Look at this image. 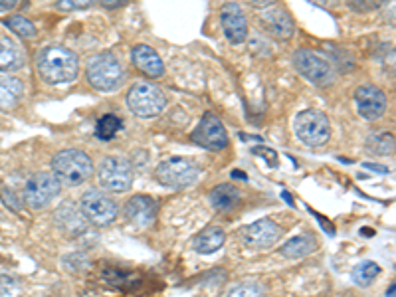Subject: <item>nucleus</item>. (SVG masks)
<instances>
[{
	"label": "nucleus",
	"instance_id": "c9c22d12",
	"mask_svg": "<svg viewBox=\"0 0 396 297\" xmlns=\"http://www.w3.org/2000/svg\"><path fill=\"white\" fill-rule=\"evenodd\" d=\"M365 167L372 168V170H379V172H388L384 167H377V165H371V163H365Z\"/></svg>",
	"mask_w": 396,
	"mask_h": 297
},
{
	"label": "nucleus",
	"instance_id": "7c9ffc66",
	"mask_svg": "<svg viewBox=\"0 0 396 297\" xmlns=\"http://www.w3.org/2000/svg\"><path fill=\"white\" fill-rule=\"evenodd\" d=\"M16 287H18V285H16V282H14L13 278L0 273V297L13 296L14 291H16Z\"/></svg>",
	"mask_w": 396,
	"mask_h": 297
},
{
	"label": "nucleus",
	"instance_id": "bb28decb",
	"mask_svg": "<svg viewBox=\"0 0 396 297\" xmlns=\"http://www.w3.org/2000/svg\"><path fill=\"white\" fill-rule=\"evenodd\" d=\"M6 26L13 30L16 36H20V38H34L36 36V28L34 24L24 18V16H13V18H8L6 20Z\"/></svg>",
	"mask_w": 396,
	"mask_h": 297
},
{
	"label": "nucleus",
	"instance_id": "f03ea898",
	"mask_svg": "<svg viewBox=\"0 0 396 297\" xmlns=\"http://www.w3.org/2000/svg\"><path fill=\"white\" fill-rule=\"evenodd\" d=\"M54 177L70 186H79L93 175V163L84 151L64 149L52 159Z\"/></svg>",
	"mask_w": 396,
	"mask_h": 297
},
{
	"label": "nucleus",
	"instance_id": "4c0bfd02",
	"mask_svg": "<svg viewBox=\"0 0 396 297\" xmlns=\"http://www.w3.org/2000/svg\"><path fill=\"white\" fill-rule=\"evenodd\" d=\"M84 297H97V296H95V294H86Z\"/></svg>",
	"mask_w": 396,
	"mask_h": 297
},
{
	"label": "nucleus",
	"instance_id": "473e14b6",
	"mask_svg": "<svg viewBox=\"0 0 396 297\" xmlns=\"http://www.w3.org/2000/svg\"><path fill=\"white\" fill-rule=\"evenodd\" d=\"M102 2V6L105 8H121V6H125L129 0H100Z\"/></svg>",
	"mask_w": 396,
	"mask_h": 297
},
{
	"label": "nucleus",
	"instance_id": "4468645a",
	"mask_svg": "<svg viewBox=\"0 0 396 297\" xmlns=\"http://www.w3.org/2000/svg\"><path fill=\"white\" fill-rule=\"evenodd\" d=\"M281 230L280 226L269 218H262L246 226L242 232V238L246 246L250 248H271L280 240Z\"/></svg>",
	"mask_w": 396,
	"mask_h": 297
},
{
	"label": "nucleus",
	"instance_id": "423d86ee",
	"mask_svg": "<svg viewBox=\"0 0 396 297\" xmlns=\"http://www.w3.org/2000/svg\"><path fill=\"white\" fill-rule=\"evenodd\" d=\"M97 181L109 193H125L133 184V168L123 156H105L97 168Z\"/></svg>",
	"mask_w": 396,
	"mask_h": 297
},
{
	"label": "nucleus",
	"instance_id": "5701e85b",
	"mask_svg": "<svg viewBox=\"0 0 396 297\" xmlns=\"http://www.w3.org/2000/svg\"><path fill=\"white\" fill-rule=\"evenodd\" d=\"M56 220H58L60 228L65 230L68 234H70V226H74V236L84 232V220H81V216L76 212L74 204H70V202H65V204L58 208Z\"/></svg>",
	"mask_w": 396,
	"mask_h": 297
},
{
	"label": "nucleus",
	"instance_id": "e433bc0d",
	"mask_svg": "<svg viewBox=\"0 0 396 297\" xmlns=\"http://www.w3.org/2000/svg\"><path fill=\"white\" fill-rule=\"evenodd\" d=\"M386 297H395V284L390 285V289H388V294H386Z\"/></svg>",
	"mask_w": 396,
	"mask_h": 297
},
{
	"label": "nucleus",
	"instance_id": "2eb2a0df",
	"mask_svg": "<svg viewBox=\"0 0 396 297\" xmlns=\"http://www.w3.org/2000/svg\"><path fill=\"white\" fill-rule=\"evenodd\" d=\"M260 28H264L271 38L290 40L294 36L295 26L292 16L278 6L264 10L260 16Z\"/></svg>",
	"mask_w": 396,
	"mask_h": 297
},
{
	"label": "nucleus",
	"instance_id": "dca6fc26",
	"mask_svg": "<svg viewBox=\"0 0 396 297\" xmlns=\"http://www.w3.org/2000/svg\"><path fill=\"white\" fill-rule=\"evenodd\" d=\"M125 216L137 228H149L157 216V202L151 196H133L125 204Z\"/></svg>",
	"mask_w": 396,
	"mask_h": 297
},
{
	"label": "nucleus",
	"instance_id": "cd10ccee",
	"mask_svg": "<svg viewBox=\"0 0 396 297\" xmlns=\"http://www.w3.org/2000/svg\"><path fill=\"white\" fill-rule=\"evenodd\" d=\"M226 297H266V287L256 282H248L232 287Z\"/></svg>",
	"mask_w": 396,
	"mask_h": 297
},
{
	"label": "nucleus",
	"instance_id": "72a5a7b5",
	"mask_svg": "<svg viewBox=\"0 0 396 297\" xmlns=\"http://www.w3.org/2000/svg\"><path fill=\"white\" fill-rule=\"evenodd\" d=\"M18 4V0H0V13H8Z\"/></svg>",
	"mask_w": 396,
	"mask_h": 297
},
{
	"label": "nucleus",
	"instance_id": "393cba45",
	"mask_svg": "<svg viewBox=\"0 0 396 297\" xmlns=\"http://www.w3.org/2000/svg\"><path fill=\"white\" fill-rule=\"evenodd\" d=\"M379 273H381L379 264H374V262H363V264H358L357 268L353 270V282L361 285V287H369V285L377 280Z\"/></svg>",
	"mask_w": 396,
	"mask_h": 297
},
{
	"label": "nucleus",
	"instance_id": "f8f14e48",
	"mask_svg": "<svg viewBox=\"0 0 396 297\" xmlns=\"http://www.w3.org/2000/svg\"><path fill=\"white\" fill-rule=\"evenodd\" d=\"M220 22H222L226 38L230 40L232 44H242V42H246V38H248V20H246L244 10L236 2H228V4L222 6Z\"/></svg>",
	"mask_w": 396,
	"mask_h": 297
},
{
	"label": "nucleus",
	"instance_id": "aec40b11",
	"mask_svg": "<svg viewBox=\"0 0 396 297\" xmlns=\"http://www.w3.org/2000/svg\"><path fill=\"white\" fill-rule=\"evenodd\" d=\"M224 240H226V234L222 232V228H218V226H208V228H205L203 232L196 236V240H194V250H196L198 254H214L216 250L222 248Z\"/></svg>",
	"mask_w": 396,
	"mask_h": 297
},
{
	"label": "nucleus",
	"instance_id": "7ed1b4c3",
	"mask_svg": "<svg viewBox=\"0 0 396 297\" xmlns=\"http://www.w3.org/2000/svg\"><path fill=\"white\" fill-rule=\"evenodd\" d=\"M88 79L97 91H116L123 83L125 72L113 54H100L91 58L88 65Z\"/></svg>",
	"mask_w": 396,
	"mask_h": 297
},
{
	"label": "nucleus",
	"instance_id": "f257e3e1",
	"mask_svg": "<svg viewBox=\"0 0 396 297\" xmlns=\"http://www.w3.org/2000/svg\"><path fill=\"white\" fill-rule=\"evenodd\" d=\"M36 67L40 76L48 83H68L77 78L79 64L72 50L64 46H48L38 54Z\"/></svg>",
	"mask_w": 396,
	"mask_h": 297
},
{
	"label": "nucleus",
	"instance_id": "b1692460",
	"mask_svg": "<svg viewBox=\"0 0 396 297\" xmlns=\"http://www.w3.org/2000/svg\"><path fill=\"white\" fill-rule=\"evenodd\" d=\"M367 151L372 155H393L395 151V137L390 133H372L371 137L367 139Z\"/></svg>",
	"mask_w": 396,
	"mask_h": 297
},
{
	"label": "nucleus",
	"instance_id": "6e6552de",
	"mask_svg": "<svg viewBox=\"0 0 396 297\" xmlns=\"http://www.w3.org/2000/svg\"><path fill=\"white\" fill-rule=\"evenodd\" d=\"M294 67L313 86L327 88L335 81V70L327 60L319 58L315 52L309 50H297L294 54Z\"/></svg>",
	"mask_w": 396,
	"mask_h": 297
},
{
	"label": "nucleus",
	"instance_id": "ddd939ff",
	"mask_svg": "<svg viewBox=\"0 0 396 297\" xmlns=\"http://www.w3.org/2000/svg\"><path fill=\"white\" fill-rule=\"evenodd\" d=\"M355 102H357V109L361 117L374 121L379 117H383L386 111V95L379 90L377 86H361L355 91Z\"/></svg>",
	"mask_w": 396,
	"mask_h": 297
},
{
	"label": "nucleus",
	"instance_id": "c756f323",
	"mask_svg": "<svg viewBox=\"0 0 396 297\" xmlns=\"http://www.w3.org/2000/svg\"><path fill=\"white\" fill-rule=\"evenodd\" d=\"M349 6L357 13H369V10H374L383 4L384 0H347Z\"/></svg>",
	"mask_w": 396,
	"mask_h": 297
},
{
	"label": "nucleus",
	"instance_id": "9b49d317",
	"mask_svg": "<svg viewBox=\"0 0 396 297\" xmlns=\"http://www.w3.org/2000/svg\"><path fill=\"white\" fill-rule=\"evenodd\" d=\"M192 141L208 151H222L228 145V135L222 121L214 113H206L192 133Z\"/></svg>",
	"mask_w": 396,
	"mask_h": 297
},
{
	"label": "nucleus",
	"instance_id": "6ab92c4d",
	"mask_svg": "<svg viewBox=\"0 0 396 297\" xmlns=\"http://www.w3.org/2000/svg\"><path fill=\"white\" fill-rule=\"evenodd\" d=\"M240 191L234 184H220L212 193H210V202L212 207L220 210V212H230L238 207L240 202Z\"/></svg>",
	"mask_w": 396,
	"mask_h": 297
},
{
	"label": "nucleus",
	"instance_id": "2f4dec72",
	"mask_svg": "<svg viewBox=\"0 0 396 297\" xmlns=\"http://www.w3.org/2000/svg\"><path fill=\"white\" fill-rule=\"evenodd\" d=\"M254 153L266 156V159H268V161H269V167H276V165H278V156L274 155V153L269 151L268 147H258V149H254Z\"/></svg>",
	"mask_w": 396,
	"mask_h": 297
},
{
	"label": "nucleus",
	"instance_id": "f3484780",
	"mask_svg": "<svg viewBox=\"0 0 396 297\" xmlns=\"http://www.w3.org/2000/svg\"><path fill=\"white\" fill-rule=\"evenodd\" d=\"M133 64L139 67L141 72L149 78H161L165 74V65H163V60L159 58V54L155 52L151 46H135L133 48Z\"/></svg>",
	"mask_w": 396,
	"mask_h": 297
},
{
	"label": "nucleus",
	"instance_id": "f704fd0d",
	"mask_svg": "<svg viewBox=\"0 0 396 297\" xmlns=\"http://www.w3.org/2000/svg\"><path fill=\"white\" fill-rule=\"evenodd\" d=\"M248 2H250V4H254V6H260V8H262V6H269V4H274L276 0H248Z\"/></svg>",
	"mask_w": 396,
	"mask_h": 297
},
{
	"label": "nucleus",
	"instance_id": "39448f33",
	"mask_svg": "<svg viewBox=\"0 0 396 297\" xmlns=\"http://www.w3.org/2000/svg\"><path fill=\"white\" fill-rule=\"evenodd\" d=\"M157 181L165 186L171 188H187L196 182L198 175H200V168L198 165L191 161V159H182V156H173V159H166L163 161L157 170Z\"/></svg>",
	"mask_w": 396,
	"mask_h": 297
},
{
	"label": "nucleus",
	"instance_id": "4be33fe9",
	"mask_svg": "<svg viewBox=\"0 0 396 297\" xmlns=\"http://www.w3.org/2000/svg\"><path fill=\"white\" fill-rule=\"evenodd\" d=\"M315 248H317V242L313 236H295L294 240L281 246V254L290 259L306 258L311 252H315Z\"/></svg>",
	"mask_w": 396,
	"mask_h": 297
},
{
	"label": "nucleus",
	"instance_id": "20e7f679",
	"mask_svg": "<svg viewBox=\"0 0 396 297\" xmlns=\"http://www.w3.org/2000/svg\"><path fill=\"white\" fill-rule=\"evenodd\" d=\"M127 105L137 117L151 119V117H157L165 109L166 95L161 88H157L153 83L139 81L129 90Z\"/></svg>",
	"mask_w": 396,
	"mask_h": 297
},
{
	"label": "nucleus",
	"instance_id": "1a4fd4ad",
	"mask_svg": "<svg viewBox=\"0 0 396 297\" xmlns=\"http://www.w3.org/2000/svg\"><path fill=\"white\" fill-rule=\"evenodd\" d=\"M119 208L117 204L105 196L102 191L91 188L81 196V216L91 222L93 226H107L117 218Z\"/></svg>",
	"mask_w": 396,
	"mask_h": 297
},
{
	"label": "nucleus",
	"instance_id": "c85d7f7f",
	"mask_svg": "<svg viewBox=\"0 0 396 297\" xmlns=\"http://www.w3.org/2000/svg\"><path fill=\"white\" fill-rule=\"evenodd\" d=\"M97 0H58L56 6L58 10L62 13H70V10H84V8H90L93 6Z\"/></svg>",
	"mask_w": 396,
	"mask_h": 297
},
{
	"label": "nucleus",
	"instance_id": "0eeeda50",
	"mask_svg": "<svg viewBox=\"0 0 396 297\" xmlns=\"http://www.w3.org/2000/svg\"><path fill=\"white\" fill-rule=\"evenodd\" d=\"M295 135L309 147H321L331 137V125L325 113L309 109L295 117Z\"/></svg>",
	"mask_w": 396,
	"mask_h": 297
},
{
	"label": "nucleus",
	"instance_id": "9d476101",
	"mask_svg": "<svg viewBox=\"0 0 396 297\" xmlns=\"http://www.w3.org/2000/svg\"><path fill=\"white\" fill-rule=\"evenodd\" d=\"M60 193V181L52 172H38L26 181L24 200L32 210L48 207Z\"/></svg>",
	"mask_w": 396,
	"mask_h": 297
},
{
	"label": "nucleus",
	"instance_id": "a878e982",
	"mask_svg": "<svg viewBox=\"0 0 396 297\" xmlns=\"http://www.w3.org/2000/svg\"><path fill=\"white\" fill-rule=\"evenodd\" d=\"M121 119L117 115H103L100 121H97V125H95V133H97V137L103 139V141H109V139H113L119 129H121Z\"/></svg>",
	"mask_w": 396,
	"mask_h": 297
},
{
	"label": "nucleus",
	"instance_id": "412c9836",
	"mask_svg": "<svg viewBox=\"0 0 396 297\" xmlns=\"http://www.w3.org/2000/svg\"><path fill=\"white\" fill-rule=\"evenodd\" d=\"M24 64L20 48L13 40L0 38V72H13Z\"/></svg>",
	"mask_w": 396,
	"mask_h": 297
},
{
	"label": "nucleus",
	"instance_id": "a211bd4d",
	"mask_svg": "<svg viewBox=\"0 0 396 297\" xmlns=\"http://www.w3.org/2000/svg\"><path fill=\"white\" fill-rule=\"evenodd\" d=\"M24 97V83L14 76L0 74V111H10Z\"/></svg>",
	"mask_w": 396,
	"mask_h": 297
}]
</instances>
